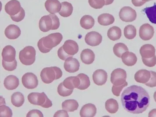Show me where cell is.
Returning <instances> with one entry per match:
<instances>
[{
	"mask_svg": "<svg viewBox=\"0 0 156 117\" xmlns=\"http://www.w3.org/2000/svg\"><path fill=\"white\" fill-rule=\"evenodd\" d=\"M36 51L34 47L28 46L24 48L19 53V59L23 65L31 66L36 60Z\"/></svg>",
	"mask_w": 156,
	"mask_h": 117,
	"instance_id": "cell-4",
	"label": "cell"
},
{
	"mask_svg": "<svg viewBox=\"0 0 156 117\" xmlns=\"http://www.w3.org/2000/svg\"><path fill=\"white\" fill-rule=\"evenodd\" d=\"M86 43L90 46H98L102 42V37L99 33L95 31H91L87 33L85 37Z\"/></svg>",
	"mask_w": 156,
	"mask_h": 117,
	"instance_id": "cell-9",
	"label": "cell"
},
{
	"mask_svg": "<svg viewBox=\"0 0 156 117\" xmlns=\"http://www.w3.org/2000/svg\"><path fill=\"white\" fill-rule=\"evenodd\" d=\"M25 16V12L23 8H22L21 10L17 14L14 16H10L11 19L13 21L16 22L21 21L24 19Z\"/></svg>",
	"mask_w": 156,
	"mask_h": 117,
	"instance_id": "cell-44",
	"label": "cell"
},
{
	"mask_svg": "<svg viewBox=\"0 0 156 117\" xmlns=\"http://www.w3.org/2000/svg\"><path fill=\"white\" fill-rule=\"evenodd\" d=\"M114 54L119 58H122L123 54L129 51L127 46L123 43H119L115 44L113 47Z\"/></svg>",
	"mask_w": 156,
	"mask_h": 117,
	"instance_id": "cell-34",
	"label": "cell"
},
{
	"mask_svg": "<svg viewBox=\"0 0 156 117\" xmlns=\"http://www.w3.org/2000/svg\"><path fill=\"white\" fill-rule=\"evenodd\" d=\"M105 5H108L112 4L114 0H105Z\"/></svg>",
	"mask_w": 156,
	"mask_h": 117,
	"instance_id": "cell-52",
	"label": "cell"
},
{
	"mask_svg": "<svg viewBox=\"0 0 156 117\" xmlns=\"http://www.w3.org/2000/svg\"><path fill=\"white\" fill-rule=\"evenodd\" d=\"M132 2L135 6L141 7L146 2L143 0H132Z\"/></svg>",
	"mask_w": 156,
	"mask_h": 117,
	"instance_id": "cell-50",
	"label": "cell"
},
{
	"mask_svg": "<svg viewBox=\"0 0 156 117\" xmlns=\"http://www.w3.org/2000/svg\"><path fill=\"white\" fill-rule=\"evenodd\" d=\"M58 55L59 58L63 61H65L69 57H73V56L67 54L66 52L64 51L63 47H61L59 48L58 51Z\"/></svg>",
	"mask_w": 156,
	"mask_h": 117,
	"instance_id": "cell-46",
	"label": "cell"
},
{
	"mask_svg": "<svg viewBox=\"0 0 156 117\" xmlns=\"http://www.w3.org/2000/svg\"><path fill=\"white\" fill-rule=\"evenodd\" d=\"M69 116L68 115L67 111L63 109L57 111L56 112L54 115V117H69Z\"/></svg>",
	"mask_w": 156,
	"mask_h": 117,
	"instance_id": "cell-49",
	"label": "cell"
},
{
	"mask_svg": "<svg viewBox=\"0 0 156 117\" xmlns=\"http://www.w3.org/2000/svg\"><path fill=\"white\" fill-rule=\"evenodd\" d=\"M64 69L69 73H75L79 70L80 63L77 59L69 57L65 60Z\"/></svg>",
	"mask_w": 156,
	"mask_h": 117,
	"instance_id": "cell-11",
	"label": "cell"
},
{
	"mask_svg": "<svg viewBox=\"0 0 156 117\" xmlns=\"http://www.w3.org/2000/svg\"><path fill=\"white\" fill-rule=\"evenodd\" d=\"M23 85L28 89H34L38 85L37 77L34 74L31 73H25L22 78Z\"/></svg>",
	"mask_w": 156,
	"mask_h": 117,
	"instance_id": "cell-6",
	"label": "cell"
},
{
	"mask_svg": "<svg viewBox=\"0 0 156 117\" xmlns=\"http://www.w3.org/2000/svg\"><path fill=\"white\" fill-rule=\"evenodd\" d=\"M128 85V83H127L122 85L113 86L112 87V92L113 94L116 97H119L120 95L121 92L122 91V89L125 87H127Z\"/></svg>",
	"mask_w": 156,
	"mask_h": 117,
	"instance_id": "cell-43",
	"label": "cell"
},
{
	"mask_svg": "<svg viewBox=\"0 0 156 117\" xmlns=\"http://www.w3.org/2000/svg\"><path fill=\"white\" fill-rule=\"evenodd\" d=\"M119 16L122 21L128 23L135 20L136 19L137 13L136 11L130 7L126 6L121 9Z\"/></svg>",
	"mask_w": 156,
	"mask_h": 117,
	"instance_id": "cell-7",
	"label": "cell"
},
{
	"mask_svg": "<svg viewBox=\"0 0 156 117\" xmlns=\"http://www.w3.org/2000/svg\"><path fill=\"white\" fill-rule=\"evenodd\" d=\"M96 113L97 108L93 104H86L80 111V115L82 117H94Z\"/></svg>",
	"mask_w": 156,
	"mask_h": 117,
	"instance_id": "cell-18",
	"label": "cell"
},
{
	"mask_svg": "<svg viewBox=\"0 0 156 117\" xmlns=\"http://www.w3.org/2000/svg\"><path fill=\"white\" fill-rule=\"evenodd\" d=\"M77 76L80 80V84L77 89L80 90L87 89L90 85V81L89 77L83 73L79 74Z\"/></svg>",
	"mask_w": 156,
	"mask_h": 117,
	"instance_id": "cell-35",
	"label": "cell"
},
{
	"mask_svg": "<svg viewBox=\"0 0 156 117\" xmlns=\"http://www.w3.org/2000/svg\"><path fill=\"white\" fill-rule=\"evenodd\" d=\"M63 84L66 88L73 90L74 88H78L80 85V80L78 76L69 77L64 80Z\"/></svg>",
	"mask_w": 156,
	"mask_h": 117,
	"instance_id": "cell-23",
	"label": "cell"
},
{
	"mask_svg": "<svg viewBox=\"0 0 156 117\" xmlns=\"http://www.w3.org/2000/svg\"><path fill=\"white\" fill-rule=\"evenodd\" d=\"M49 15L53 21V27L52 30H56L58 29L60 25L59 18L55 14H50Z\"/></svg>",
	"mask_w": 156,
	"mask_h": 117,
	"instance_id": "cell-45",
	"label": "cell"
},
{
	"mask_svg": "<svg viewBox=\"0 0 156 117\" xmlns=\"http://www.w3.org/2000/svg\"><path fill=\"white\" fill-rule=\"evenodd\" d=\"M20 3L17 0H11L5 5L6 12L10 16H14L19 13L22 9Z\"/></svg>",
	"mask_w": 156,
	"mask_h": 117,
	"instance_id": "cell-10",
	"label": "cell"
},
{
	"mask_svg": "<svg viewBox=\"0 0 156 117\" xmlns=\"http://www.w3.org/2000/svg\"><path fill=\"white\" fill-rule=\"evenodd\" d=\"M108 74L103 69L97 70L93 75V80L95 84L102 86L106 83Z\"/></svg>",
	"mask_w": 156,
	"mask_h": 117,
	"instance_id": "cell-12",
	"label": "cell"
},
{
	"mask_svg": "<svg viewBox=\"0 0 156 117\" xmlns=\"http://www.w3.org/2000/svg\"><path fill=\"white\" fill-rule=\"evenodd\" d=\"M78 102L75 100H67L62 104L63 109L68 112H73L77 110L79 107Z\"/></svg>",
	"mask_w": 156,
	"mask_h": 117,
	"instance_id": "cell-30",
	"label": "cell"
},
{
	"mask_svg": "<svg viewBox=\"0 0 156 117\" xmlns=\"http://www.w3.org/2000/svg\"><path fill=\"white\" fill-rule=\"evenodd\" d=\"M11 102L13 105L17 108H20L24 103V97L21 93L17 92L14 93L11 96Z\"/></svg>",
	"mask_w": 156,
	"mask_h": 117,
	"instance_id": "cell-29",
	"label": "cell"
},
{
	"mask_svg": "<svg viewBox=\"0 0 156 117\" xmlns=\"http://www.w3.org/2000/svg\"><path fill=\"white\" fill-rule=\"evenodd\" d=\"M148 117H156V109H154L150 112L149 113Z\"/></svg>",
	"mask_w": 156,
	"mask_h": 117,
	"instance_id": "cell-51",
	"label": "cell"
},
{
	"mask_svg": "<svg viewBox=\"0 0 156 117\" xmlns=\"http://www.w3.org/2000/svg\"><path fill=\"white\" fill-rule=\"evenodd\" d=\"M4 87L9 90H15L19 87L20 81L16 76L13 75L8 76L4 80Z\"/></svg>",
	"mask_w": 156,
	"mask_h": 117,
	"instance_id": "cell-19",
	"label": "cell"
},
{
	"mask_svg": "<svg viewBox=\"0 0 156 117\" xmlns=\"http://www.w3.org/2000/svg\"><path fill=\"white\" fill-rule=\"evenodd\" d=\"M62 72L59 68L50 67L44 68L41 73V77L43 83L50 84L55 80H58L62 76Z\"/></svg>",
	"mask_w": 156,
	"mask_h": 117,
	"instance_id": "cell-3",
	"label": "cell"
},
{
	"mask_svg": "<svg viewBox=\"0 0 156 117\" xmlns=\"http://www.w3.org/2000/svg\"><path fill=\"white\" fill-rule=\"evenodd\" d=\"M126 72L125 70L121 69H116L111 74V83L114 86L122 85L128 83L126 81Z\"/></svg>",
	"mask_w": 156,
	"mask_h": 117,
	"instance_id": "cell-5",
	"label": "cell"
},
{
	"mask_svg": "<svg viewBox=\"0 0 156 117\" xmlns=\"http://www.w3.org/2000/svg\"><path fill=\"white\" fill-rule=\"evenodd\" d=\"M123 108L128 112L134 114L145 112L150 105V97L144 89L133 85L125 89L121 95Z\"/></svg>",
	"mask_w": 156,
	"mask_h": 117,
	"instance_id": "cell-1",
	"label": "cell"
},
{
	"mask_svg": "<svg viewBox=\"0 0 156 117\" xmlns=\"http://www.w3.org/2000/svg\"><path fill=\"white\" fill-rule=\"evenodd\" d=\"M151 77V72L146 69L140 70L136 73L134 76L135 80L137 83L145 84Z\"/></svg>",
	"mask_w": 156,
	"mask_h": 117,
	"instance_id": "cell-21",
	"label": "cell"
},
{
	"mask_svg": "<svg viewBox=\"0 0 156 117\" xmlns=\"http://www.w3.org/2000/svg\"><path fill=\"white\" fill-rule=\"evenodd\" d=\"M140 52L142 58H150L155 55V48L150 44L143 45L140 49Z\"/></svg>",
	"mask_w": 156,
	"mask_h": 117,
	"instance_id": "cell-20",
	"label": "cell"
},
{
	"mask_svg": "<svg viewBox=\"0 0 156 117\" xmlns=\"http://www.w3.org/2000/svg\"><path fill=\"white\" fill-rule=\"evenodd\" d=\"M12 116V110L5 105H1L0 106V117H11Z\"/></svg>",
	"mask_w": 156,
	"mask_h": 117,
	"instance_id": "cell-38",
	"label": "cell"
},
{
	"mask_svg": "<svg viewBox=\"0 0 156 117\" xmlns=\"http://www.w3.org/2000/svg\"><path fill=\"white\" fill-rule=\"evenodd\" d=\"M39 27L40 30L43 32H47L52 30L53 21L49 15L44 16L40 19Z\"/></svg>",
	"mask_w": 156,
	"mask_h": 117,
	"instance_id": "cell-17",
	"label": "cell"
},
{
	"mask_svg": "<svg viewBox=\"0 0 156 117\" xmlns=\"http://www.w3.org/2000/svg\"><path fill=\"white\" fill-rule=\"evenodd\" d=\"M2 66L4 69L8 71H13L16 69L17 62L16 60L12 62H7L2 60Z\"/></svg>",
	"mask_w": 156,
	"mask_h": 117,
	"instance_id": "cell-39",
	"label": "cell"
},
{
	"mask_svg": "<svg viewBox=\"0 0 156 117\" xmlns=\"http://www.w3.org/2000/svg\"><path fill=\"white\" fill-rule=\"evenodd\" d=\"M43 117V114L38 110L34 109L30 111L27 114V117Z\"/></svg>",
	"mask_w": 156,
	"mask_h": 117,
	"instance_id": "cell-48",
	"label": "cell"
},
{
	"mask_svg": "<svg viewBox=\"0 0 156 117\" xmlns=\"http://www.w3.org/2000/svg\"><path fill=\"white\" fill-rule=\"evenodd\" d=\"M154 98L156 102V91L154 93Z\"/></svg>",
	"mask_w": 156,
	"mask_h": 117,
	"instance_id": "cell-53",
	"label": "cell"
},
{
	"mask_svg": "<svg viewBox=\"0 0 156 117\" xmlns=\"http://www.w3.org/2000/svg\"><path fill=\"white\" fill-rule=\"evenodd\" d=\"M73 90H69L65 87L63 83H61L58 87V93L60 96L63 97L69 96L73 93Z\"/></svg>",
	"mask_w": 156,
	"mask_h": 117,
	"instance_id": "cell-37",
	"label": "cell"
},
{
	"mask_svg": "<svg viewBox=\"0 0 156 117\" xmlns=\"http://www.w3.org/2000/svg\"><path fill=\"white\" fill-rule=\"evenodd\" d=\"M80 24L83 28L90 30L95 24L94 19L89 15H85L81 19Z\"/></svg>",
	"mask_w": 156,
	"mask_h": 117,
	"instance_id": "cell-27",
	"label": "cell"
},
{
	"mask_svg": "<svg viewBox=\"0 0 156 117\" xmlns=\"http://www.w3.org/2000/svg\"><path fill=\"white\" fill-rule=\"evenodd\" d=\"M154 30L152 26L148 23L144 24L141 26L139 30V35L144 41H149L152 38Z\"/></svg>",
	"mask_w": 156,
	"mask_h": 117,
	"instance_id": "cell-8",
	"label": "cell"
},
{
	"mask_svg": "<svg viewBox=\"0 0 156 117\" xmlns=\"http://www.w3.org/2000/svg\"><path fill=\"white\" fill-rule=\"evenodd\" d=\"M124 33L126 38L128 40H132L136 36V29L133 25H127L125 27Z\"/></svg>",
	"mask_w": 156,
	"mask_h": 117,
	"instance_id": "cell-36",
	"label": "cell"
},
{
	"mask_svg": "<svg viewBox=\"0 0 156 117\" xmlns=\"http://www.w3.org/2000/svg\"><path fill=\"white\" fill-rule=\"evenodd\" d=\"M95 55L94 52L90 49L83 50L80 54V58L83 63L90 65L94 61Z\"/></svg>",
	"mask_w": 156,
	"mask_h": 117,
	"instance_id": "cell-22",
	"label": "cell"
},
{
	"mask_svg": "<svg viewBox=\"0 0 156 117\" xmlns=\"http://www.w3.org/2000/svg\"><path fill=\"white\" fill-rule=\"evenodd\" d=\"M122 36V30L118 27H113L109 29L108 32V37L112 41H116L120 39Z\"/></svg>",
	"mask_w": 156,
	"mask_h": 117,
	"instance_id": "cell-31",
	"label": "cell"
},
{
	"mask_svg": "<svg viewBox=\"0 0 156 117\" xmlns=\"http://www.w3.org/2000/svg\"><path fill=\"white\" fill-rule=\"evenodd\" d=\"M122 61L123 63L128 66H134L137 61L136 55L131 52H126L122 56Z\"/></svg>",
	"mask_w": 156,
	"mask_h": 117,
	"instance_id": "cell-24",
	"label": "cell"
},
{
	"mask_svg": "<svg viewBox=\"0 0 156 117\" xmlns=\"http://www.w3.org/2000/svg\"><path fill=\"white\" fill-rule=\"evenodd\" d=\"M39 93H31L29 94L27 98L30 104L37 105V99Z\"/></svg>",
	"mask_w": 156,
	"mask_h": 117,
	"instance_id": "cell-47",
	"label": "cell"
},
{
	"mask_svg": "<svg viewBox=\"0 0 156 117\" xmlns=\"http://www.w3.org/2000/svg\"><path fill=\"white\" fill-rule=\"evenodd\" d=\"M143 11L145 12L149 20L153 24H156V5L153 6L145 8Z\"/></svg>",
	"mask_w": 156,
	"mask_h": 117,
	"instance_id": "cell-33",
	"label": "cell"
},
{
	"mask_svg": "<svg viewBox=\"0 0 156 117\" xmlns=\"http://www.w3.org/2000/svg\"><path fill=\"white\" fill-rule=\"evenodd\" d=\"M63 39V36L59 33H53L42 38L37 43L39 50L43 53L49 52L53 48L59 44Z\"/></svg>",
	"mask_w": 156,
	"mask_h": 117,
	"instance_id": "cell-2",
	"label": "cell"
},
{
	"mask_svg": "<svg viewBox=\"0 0 156 117\" xmlns=\"http://www.w3.org/2000/svg\"><path fill=\"white\" fill-rule=\"evenodd\" d=\"M143 63L147 66L153 67L156 65V56H154L150 58H142Z\"/></svg>",
	"mask_w": 156,
	"mask_h": 117,
	"instance_id": "cell-41",
	"label": "cell"
},
{
	"mask_svg": "<svg viewBox=\"0 0 156 117\" xmlns=\"http://www.w3.org/2000/svg\"><path fill=\"white\" fill-rule=\"evenodd\" d=\"M105 108L109 113L115 114L118 112L119 108V104L116 100L114 99H110L107 100L105 102Z\"/></svg>",
	"mask_w": 156,
	"mask_h": 117,
	"instance_id": "cell-32",
	"label": "cell"
},
{
	"mask_svg": "<svg viewBox=\"0 0 156 117\" xmlns=\"http://www.w3.org/2000/svg\"><path fill=\"white\" fill-rule=\"evenodd\" d=\"M144 2H150V1H153V0H143Z\"/></svg>",
	"mask_w": 156,
	"mask_h": 117,
	"instance_id": "cell-54",
	"label": "cell"
},
{
	"mask_svg": "<svg viewBox=\"0 0 156 117\" xmlns=\"http://www.w3.org/2000/svg\"><path fill=\"white\" fill-rule=\"evenodd\" d=\"M62 47L64 51L70 55H74L79 51V48L77 43L73 40L66 41Z\"/></svg>",
	"mask_w": 156,
	"mask_h": 117,
	"instance_id": "cell-14",
	"label": "cell"
},
{
	"mask_svg": "<svg viewBox=\"0 0 156 117\" xmlns=\"http://www.w3.org/2000/svg\"><path fill=\"white\" fill-rule=\"evenodd\" d=\"M151 77L147 83L145 84L146 86L150 87H156V73L154 71H150Z\"/></svg>",
	"mask_w": 156,
	"mask_h": 117,
	"instance_id": "cell-42",
	"label": "cell"
},
{
	"mask_svg": "<svg viewBox=\"0 0 156 117\" xmlns=\"http://www.w3.org/2000/svg\"><path fill=\"white\" fill-rule=\"evenodd\" d=\"M21 34L20 29L16 25H10L7 27L5 31V34L10 40L17 39Z\"/></svg>",
	"mask_w": 156,
	"mask_h": 117,
	"instance_id": "cell-13",
	"label": "cell"
},
{
	"mask_svg": "<svg viewBox=\"0 0 156 117\" xmlns=\"http://www.w3.org/2000/svg\"><path fill=\"white\" fill-rule=\"evenodd\" d=\"M37 105L48 108L52 106V103L44 93H39L37 99Z\"/></svg>",
	"mask_w": 156,
	"mask_h": 117,
	"instance_id": "cell-25",
	"label": "cell"
},
{
	"mask_svg": "<svg viewBox=\"0 0 156 117\" xmlns=\"http://www.w3.org/2000/svg\"><path fill=\"white\" fill-rule=\"evenodd\" d=\"M3 60L7 62H13L16 60V51L12 46L7 45L2 51Z\"/></svg>",
	"mask_w": 156,
	"mask_h": 117,
	"instance_id": "cell-15",
	"label": "cell"
},
{
	"mask_svg": "<svg viewBox=\"0 0 156 117\" xmlns=\"http://www.w3.org/2000/svg\"><path fill=\"white\" fill-rule=\"evenodd\" d=\"M89 5L94 9H101L105 5V0H88Z\"/></svg>",
	"mask_w": 156,
	"mask_h": 117,
	"instance_id": "cell-40",
	"label": "cell"
},
{
	"mask_svg": "<svg viewBox=\"0 0 156 117\" xmlns=\"http://www.w3.org/2000/svg\"><path fill=\"white\" fill-rule=\"evenodd\" d=\"M73 8L72 4L67 2H63L62 3V8L59 13L63 17H68L73 13Z\"/></svg>",
	"mask_w": 156,
	"mask_h": 117,
	"instance_id": "cell-28",
	"label": "cell"
},
{
	"mask_svg": "<svg viewBox=\"0 0 156 117\" xmlns=\"http://www.w3.org/2000/svg\"><path fill=\"white\" fill-rule=\"evenodd\" d=\"M115 21L113 16L110 14H102L98 17V22L102 26H107L112 24Z\"/></svg>",
	"mask_w": 156,
	"mask_h": 117,
	"instance_id": "cell-26",
	"label": "cell"
},
{
	"mask_svg": "<svg viewBox=\"0 0 156 117\" xmlns=\"http://www.w3.org/2000/svg\"><path fill=\"white\" fill-rule=\"evenodd\" d=\"M45 7L50 14L59 12L62 8V3L58 0H47L45 3Z\"/></svg>",
	"mask_w": 156,
	"mask_h": 117,
	"instance_id": "cell-16",
	"label": "cell"
}]
</instances>
